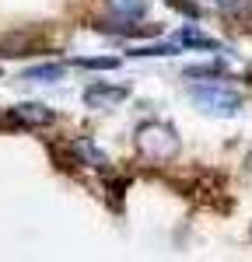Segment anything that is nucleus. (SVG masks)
<instances>
[{"label":"nucleus","instance_id":"f257e3e1","mask_svg":"<svg viewBox=\"0 0 252 262\" xmlns=\"http://www.w3.org/2000/svg\"><path fill=\"white\" fill-rule=\"evenodd\" d=\"M133 140H137V150L147 161H172L179 154V133H175V126H168L161 119L140 122Z\"/></svg>","mask_w":252,"mask_h":262},{"label":"nucleus","instance_id":"f03ea898","mask_svg":"<svg viewBox=\"0 0 252 262\" xmlns=\"http://www.w3.org/2000/svg\"><path fill=\"white\" fill-rule=\"evenodd\" d=\"M189 98L196 101L207 116L228 119V116H238L242 112V95L221 88V84H189Z\"/></svg>","mask_w":252,"mask_h":262},{"label":"nucleus","instance_id":"7ed1b4c3","mask_svg":"<svg viewBox=\"0 0 252 262\" xmlns=\"http://www.w3.org/2000/svg\"><path fill=\"white\" fill-rule=\"evenodd\" d=\"M130 98V88L123 84H105V81H95L84 88V105L88 108H116L119 101Z\"/></svg>","mask_w":252,"mask_h":262},{"label":"nucleus","instance_id":"20e7f679","mask_svg":"<svg viewBox=\"0 0 252 262\" xmlns=\"http://www.w3.org/2000/svg\"><path fill=\"white\" fill-rule=\"evenodd\" d=\"M11 119L28 126V129H39V126H49V122L56 119V112L49 105H42V101H21V105L11 108Z\"/></svg>","mask_w":252,"mask_h":262},{"label":"nucleus","instance_id":"39448f33","mask_svg":"<svg viewBox=\"0 0 252 262\" xmlns=\"http://www.w3.org/2000/svg\"><path fill=\"white\" fill-rule=\"evenodd\" d=\"M179 46H189V49H207V53H217V49H221V42L214 39V35H203L200 28H182V32H179Z\"/></svg>","mask_w":252,"mask_h":262},{"label":"nucleus","instance_id":"423d86ee","mask_svg":"<svg viewBox=\"0 0 252 262\" xmlns=\"http://www.w3.org/2000/svg\"><path fill=\"white\" fill-rule=\"evenodd\" d=\"M63 63H42V67H28L25 74H21V81H35V84H53L63 77Z\"/></svg>","mask_w":252,"mask_h":262},{"label":"nucleus","instance_id":"0eeeda50","mask_svg":"<svg viewBox=\"0 0 252 262\" xmlns=\"http://www.w3.org/2000/svg\"><path fill=\"white\" fill-rule=\"evenodd\" d=\"M98 32H112V35H158V28L154 25H130V18H123V25H105V21H98L95 25Z\"/></svg>","mask_w":252,"mask_h":262},{"label":"nucleus","instance_id":"6e6552de","mask_svg":"<svg viewBox=\"0 0 252 262\" xmlns=\"http://www.w3.org/2000/svg\"><path fill=\"white\" fill-rule=\"evenodd\" d=\"M109 11L116 18H144L147 14V0H109Z\"/></svg>","mask_w":252,"mask_h":262},{"label":"nucleus","instance_id":"1a4fd4ad","mask_svg":"<svg viewBox=\"0 0 252 262\" xmlns=\"http://www.w3.org/2000/svg\"><path fill=\"white\" fill-rule=\"evenodd\" d=\"M74 150H77V154H81V158L91 164V168H105V164H109L105 150H98V147H95L91 140H77V143H74Z\"/></svg>","mask_w":252,"mask_h":262},{"label":"nucleus","instance_id":"9d476101","mask_svg":"<svg viewBox=\"0 0 252 262\" xmlns=\"http://www.w3.org/2000/svg\"><path fill=\"white\" fill-rule=\"evenodd\" d=\"M179 53V42H165V46H140V49H133L130 56H175Z\"/></svg>","mask_w":252,"mask_h":262},{"label":"nucleus","instance_id":"9b49d317","mask_svg":"<svg viewBox=\"0 0 252 262\" xmlns=\"http://www.w3.org/2000/svg\"><path fill=\"white\" fill-rule=\"evenodd\" d=\"M228 14H238V18H245L249 21L252 18V0H217Z\"/></svg>","mask_w":252,"mask_h":262},{"label":"nucleus","instance_id":"f8f14e48","mask_svg":"<svg viewBox=\"0 0 252 262\" xmlns=\"http://www.w3.org/2000/svg\"><path fill=\"white\" fill-rule=\"evenodd\" d=\"M224 67L221 63H200V67H186V77H221Z\"/></svg>","mask_w":252,"mask_h":262},{"label":"nucleus","instance_id":"ddd939ff","mask_svg":"<svg viewBox=\"0 0 252 262\" xmlns=\"http://www.w3.org/2000/svg\"><path fill=\"white\" fill-rule=\"evenodd\" d=\"M77 67H91V70H116L119 60H116V56H98V60H77Z\"/></svg>","mask_w":252,"mask_h":262}]
</instances>
